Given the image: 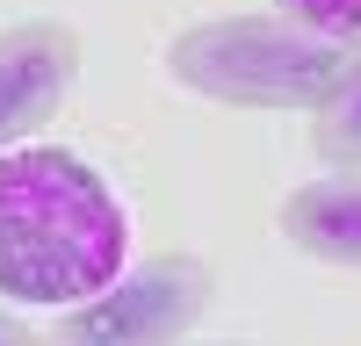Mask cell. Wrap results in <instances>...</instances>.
<instances>
[{
    "label": "cell",
    "mask_w": 361,
    "mask_h": 346,
    "mask_svg": "<svg viewBox=\"0 0 361 346\" xmlns=\"http://www.w3.org/2000/svg\"><path fill=\"white\" fill-rule=\"evenodd\" d=\"M80 65H87V37L58 15H29L15 29H0V152L37 137L73 101Z\"/></svg>",
    "instance_id": "obj_4"
},
{
    "label": "cell",
    "mask_w": 361,
    "mask_h": 346,
    "mask_svg": "<svg viewBox=\"0 0 361 346\" xmlns=\"http://www.w3.org/2000/svg\"><path fill=\"white\" fill-rule=\"evenodd\" d=\"M275 15L318 29V37H340V44H361V0H275Z\"/></svg>",
    "instance_id": "obj_7"
},
{
    "label": "cell",
    "mask_w": 361,
    "mask_h": 346,
    "mask_svg": "<svg viewBox=\"0 0 361 346\" xmlns=\"http://www.w3.org/2000/svg\"><path fill=\"white\" fill-rule=\"evenodd\" d=\"M173 346H246V339H173Z\"/></svg>",
    "instance_id": "obj_9"
},
{
    "label": "cell",
    "mask_w": 361,
    "mask_h": 346,
    "mask_svg": "<svg viewBox=\"0 0 361 346\" xmlns=\"http://www.w3.org/2000/svg\"><path fill=\"white\" fill-rule=\"evenodd\" d=\"M275 224H282V238L296 252L361 274V173H318V181L289 188Z\"/></svg>",
    "instance_id": "obj_5"
},
{
    "label": "cell",
    "mask_w": 361,
    "mask_h": 346,
    "mask_svg": "<svg viewBox=\"0 0 361 346\" xmlns=\"http://www.w3.org/2000/svg\"><path fill=\"white\" fill-rule=\"evenodd\" d=\"M347 51L354 44L318 37V29L267 8V15H209V22L173 29L166 72H173V86H188L202 101H224V108L311 115L333 94Z\"/></svg>",
    "instance_id": "obj_2"
},
{
    "label": "cell",
    "mask_w": 361,
    "mask_h": 346,
    "mask_svg": "<svg viewBox=\"0 0 361 346\" xmlns=\"http://www.w3.org/2000/svg\"><path fill=\"white\" fill-rule=\"evenodd\" d=\"M0 346H51V339H44V332H29L15 310H0Z\"/></svg>",
    "instance_id": "obj_8"
},
{
    "label": "cell",
    "mask_w": 361,
    "mask_h": 346,
    "mask_svg": "<svg viewBox=\"0 0 361 346\" xmlns=\"http://www.w3.org/2000/svg\"><path fill=\"white\" fill-rule=\"evenodd\" d=\"M311 152L333 173H361V44L347 51L333 94L311 108Z\"/></svg>",
    "instance_id": "obj_6"
},
{
    "label": "cell",
    "mask_w": 361,
    "mask_h": 346,
    "mask_svg": "<svg viewBox=\"0 0 361 346\" xmlns=\"http://www.w3.org/2000/svg\"><path fill=\"white\" fill-rule=\"evenodd\" d=\"M209 296H217V274L195 252H152L87 303L58 310L51 346H173L202 325Z\"/></svg>",
    "instance_id": "obj_3"
},
{
    "label": "cell",
    "mask_w": 361,
    "mask_h": 346,
    "mask_svg": "<svg viewBox=\"0 0 361 346\" xmlns=\"http://www.w3.org/2000/svg\"><path fill=\"white\" fill-rule=\"evenodd\" d=\"M130 217L116 188L66 144L0 152V296L73 310L123 274Z\"/></svg>",
    "instance_id": "obj_1"
}]
</instances>
